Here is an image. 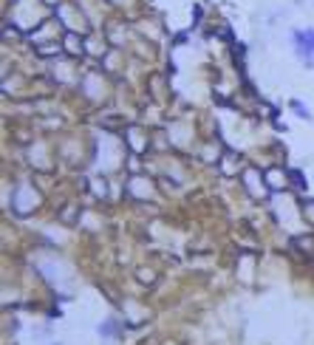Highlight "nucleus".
<instances>
[{"instance_id":"f03ea898","label":"nucleus","mask_w":314,"mask_h":345,"mask_svg":"<svg viewBox=\"0 0 314 345\" xmlns=\"http://www.w3.org/2000/svg\"><path fill=\"white\" fill-rule=\"evenodd\" d=\"M308 40V45H314V31H306V34H303Z\"/></svg>"},{"instance_id":"f257e3e1","label":"nucleus","mask_w":314,"mask_h":345,"mask_svg":"<svg viewBox=\"0 0 314 345\" xmlns=\"http://www.w3.org/2000/svg\"><path fill=\"white\" fill-rule=\"evenodd\" d=\"M65 45H68V51H71V54H77V51H79V40H74V37H68V40H65Z\"/></svg>"}]
</instances>
